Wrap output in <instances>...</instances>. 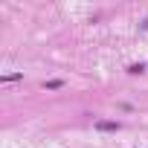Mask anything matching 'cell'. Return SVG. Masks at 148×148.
Wrapping results in <instances>:
<instances>
[{"instance_id": "6da1fadb", "label": "cell", "mask_w": 148, "mask_h": 148, "mask_svg": "<svg viewBox=\"0 0 148 148\" xmlns=\"http://www.w3.org/2000/svg\"><path fill=\"white\" fill-rule=\"evenodd\" d=\"M99 131H119V122H96Z\"/></svg>"}, {"instance_id": "7a4b0ae2", "label": "cell", "mask_w": 148, "mask_h": 148, "mask_svg": "<svg viewBox=\"0 0 148 148\" xmlns=\"http://www.w3.org/2000/svg\"><path fill=\"white\" fill-rule=\"evenodd\" d=\"M61 84H64V82H61V79H52V82H47V90H58V87H61Z\"/></svg>"}, {"instance_id": "3957f363", "label": "cell", "mask_w": 148, "mask_h": 148, "mask_svg": "<svg viewBox=\"0 0 148 148\" xmlns=\"http://www.w3.org/2000/svg\"><path fill=\"white\" fill-rule=\"evenodd\" d=\"M128 73H145V67H142V64H131V67H128Z\"/></svg>"}]
</instances>
